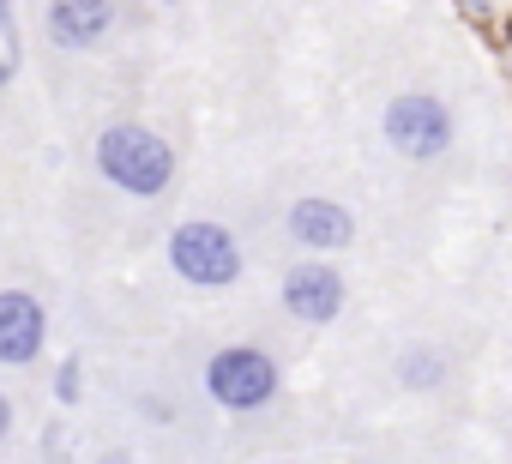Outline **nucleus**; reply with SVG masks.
<instances>
[{
    "mask_svg": "<svg viewBox=\"0 0 512 464\" xmlns=\"http://www.w3.org/2000/svg\"><path fill=\"white\" fill-rule=\"evenodd\" d=\"M91 163H97V175H103L115 193H127V199H163V193L175 187V175H181L175 145H169L157 127H145V121H109V127H97Z\"/></svg>",
    "mask_w": 512,
    "mask_h": 464,
    "instance_id": "obj_1",
    "label": "nucleus"
},
{
    "mask_svg": "<svg viewBox=\"0 0 512 464\" xmlns=\"http://www.w3.org/2000/svg\"><path fill=\"white\" fill-rule=\"evenodd\" d=\"M163 260L169 272L199 290V296H217V290H235L241 272H247V254L235 242V229L217 223V217H181L169 229V242H163Z\"/></svg>",
    "mask_w": 512,
    "mask_h": 464,
    "instance_id": "obj_2",
    "label": "nucleus"
},
{
    "mask_svg": "<svg viewBox=\"0 0 512 464\" xmlns=\"http://www.w3.org/2000/svg\"><path fill=\"white\" fill-rule=\"evenodd\" d=\"M199 386H205V398H211L217 410H229V416H253V410L278 404V392H284V368H278V356L260 350V344H223V350L205 356Z\"/></svg>",
    "mask_w": 512,
    "mask_h": 464,
    "instance_id": "obj_3",
    "label": "nucleus"
},
{
    "mask_svg": "<svg viewBox=\"0 0 512 464\" xmlns=\"http://www.w3.org/2000/svg\"><path fill=\"white\" fill-rule=\"evenodd\" d=\"M380 139L404 163H440L458 145V115L440 91H398L380 109Z\"/></svg>",
    "mask_w": 512,
    "mask_h": 464,
    "instance_id": "obj_4",
    "label": "nucleus"
},
{
    "mask_svg": "<svg viewBox=\"0 0 512 464\" xmlns=\"http://www.w3.org/2000/svg\"><path fill=\"white\" fill-rule=\"evenodd\" d=\"M278 302H284V314H290L296 326L320 332V326H332V320L350 308V284H344V272L332 266V254H302V260L278 278Z\"/></svg>",
    "mask_w": 512,
    "mask_h": 464,
    "instance_id": "obj_5",
    "label": "nucleus"
},
{
    "mask_svg": "<svg viewBox=\"0 0 512 464\" xmlns=\"http://www.w3.org/2000/svg\"><path fill=\"white\" fill-rule=\"evenodd\" d=\"M284 236H290L302 254H344V248H356V236H362V217H356L344 199H332V193H302V199H290V211H284Z\"/></svg>",
    "mask_w": 512,
    "mask_h": 464,
    "instance_id": "obj_6",
    "label": "nucleus"
},
{
    "mask_svg": "<svg viewBox=\"0 0 512 464\" xmlns=\"http://www.w3.org/2000/svg\"><path fill=\"white\" fill-rule=\"evenodd\" d=\"M49 350V308L37 290H0V368H37Z\"/></svg>",
    "mask_w": 512,
    "mask_h": 464,
    "instance_id": "obj_7",
    "label": "nucleus"
},
{
    "mask_svg": "<svg viewBox=\"0 0 512 464\" xmlns=\"http://www.w3.org/2000/svg\"><path fill=\"white\" fill-rule=\"evenodd\" d=\"M121 25V0H49L43 7V37L61 55H91L115 37Z\"/></svg>",
    "mask_w": 512,
    "mask_h": 464,
    "instance_id": "obj_8",
    "label": "nucleus"
},
{
    "mask_svg": "<svg viewBox=\"0 0 512 464\" xmlns=\"http://www.w3.org/2000/svg\"><path fill=\"white\" fill-rule=\"evenodd\" d=\"M392 374H398V386H404V392L428 398V392H440V386L452 380V350H446V344H434V338H410V344L392 356Z\"/></svg>",
    "mask_w": 512,
    "mask_h": 464,
    "instance_id": "obj_9",
    "label": "nucleus"
},
{
    "mask_svg": "<svg viewBox=\"0 0 512 464\" xmlns=\"http://www.w3.org/2000/svg\"><path fill=\"white\" fill-rule=\"evenodd\" d=\"M49 386H55V404H61V410H73V404L85 398V362H79V356L55 362V380H49Z\"/></svg>",
    "mask_w": 512,
    "mask_h": 464,
    "instance_id": "obj_10",
    "label": "nucleus"
},
{
    "mask_svg": "<svg viewBox=\"0 0 512 464\" xmlns=\"http://www.w3.org/2000/svg\"><path fill=\"white\" fill-rule=\"evenodd\" d=\"M452 13H458L464 25H476V31H488V25H494V0H452Z\"/></svg>",
    "mask_w": 512,
    "mask_h": 464,
    "instance_id": "obj_11",
    "label": "nucleus"
},
{
    "mask_svg": "<svg viewBox=\"0 0 512 464\" xmlns=\"http://www.w3.org/2000/svg\"><path fill=\"white\" fill-rule=\"evenodd\" d=\"M139 410H145V422H157V428H163V422H175V404H169V398H157V392H145V398H139Z\"/></svg>",
    "mask_w": 512,
    "mask_h": 464,
    "instance_id": "obj_12",
    "label": "nucleus"
},
{
    "mask_svg": "<svg viewBox=\"0 0 512 464\" xmlns=\"http://www.w3.org/2000/svg\"><path fill=\"white\" fill-rule=\"evenodd\" d=\"M19 79V43H0V91Z\"/></svg>",
    "mask_w": 512,
    "mask_h": 464,
    "instance_id": "obj_13",
    "label": "nucleus"
},
{
    "mask_svg": "<svg viewBox=\"0 0 512 464\" xmlns=\"http://www.w3.org/2000/svg\"><path fill=\"white\" fill-rule=\"evenodd\" d=\"M13 422H19V410H13V398H7V392H0V446L13 440Z\"/></svg>",
    "mask_w": 512,
    "mask_h": 464,
    "instance_id": "obj_14",
    "label": "nucleus"
},
{
    "mask_svg": "<svg viewBox=\"0 0 512 464\" xmlns=\"http://www.w3.org/2000/svg\"><path fill=\"white\" fill-rule=\"evenodd\" d=\"M0 43H13V0H0Z\"/></svg>",
    "mask_w": 512,
    "mask_h": 464,
    "instance_id": "obj_15",
    "label": "nucleus"
},
{
    "mask_svg": "<svg viewBox=\"0 0 512 464\" xmlns=\"http://www.w3.org/2000/svg\"><path fill=\"white\" fill-rule=\"evenodd\" d=\"M43 452H67V428H61V422L49 428V440H43Z\"/></svg>",
    "mask_w": 512,
    "mask_h": 464,
    "instance_id": "obj_16",
    "label": "nucleus"
}]
</instances>
